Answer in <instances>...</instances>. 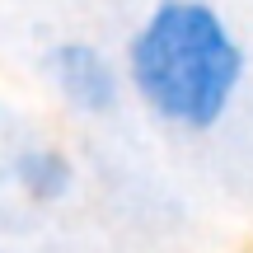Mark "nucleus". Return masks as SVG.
I'll use <instances>...</instances> for the list:
<instances>
[{
  "mask_svg": "<svg viewBox=\"0 0 253 253\" xmlns=\"http://www.w3.org/2000/svg\"><path fill=\"white\" fill-rule=\"evenodd\" d=\"M126 75L155 118L183 131H207L225 118L244 80V52L211 5L164 0L136 28L126 47Z\"/></svg>",
  "mask_w": 253,
  "mask_h": 253,
  "instance_id": "obj_1",
  "label": "nucleus"
},
{
  "mask_svg": "<svg viewBox=\"0 0 253 253\" xmlns=\"http://www.w3.org/2000/svg\"><path fill=\"white\" fill-rule=\"evenodd\" d=\"M42 71H47V80H52V89L61 94V103H71L75 113L99 118V113L118 108V99H122L118 66H113L94 42H80V38L47 47Z\"/></svg>",
  "mask_w": 253,
  "mask_h": 253,
  "instance_id": "obj_2",
  "label": "nucleus"
},
{
  "mask_svg": "<svg viewBox=\"0 0 253 253\" xmlns=\"http://www.w3.org/2000/svg\"><path fill=\"white\" fill-rule=\"evenodd\" d=\"M9 178H14V188L24 192L28 202L56 207V202L75 188V164H71V155L56 150V145H28V150H19L14 160H9Z\"/></svg>",
  "mask_w": 253,
  "mask_h": 253,
  "instance_id": "obj_3",
  "label": "nucleus"
}]
</instances>
